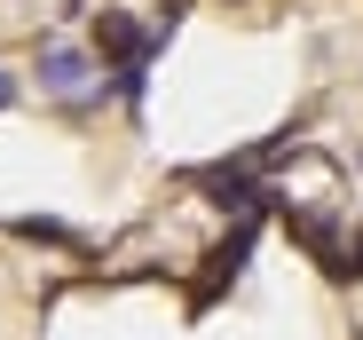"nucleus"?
<instances>
[{"mask_svg":"<svg viewBox=\"0 0 363 340\" xmlns=\"http://www.w3.org/2000/svg\"><path fill=\"white\" fill-rule=\"evenodd\" d=\"M72 9H87V0H72Z\"/></svg>","mask_w":363,"mask_h":340,"instance_id":"0eeeda50","label":"nucleus"},{"mask_svg":"<svg viewBox=\"0 0 363 340\" xmlns=\"http://www.w3.org/2000/svg\"><path fill=\"white\" fill-rule=\"evenodd\" d=\"M292 238L308 246L324 269H340V214H292Z\"/></svg>","mask_w":363,"mask_h":340,"instance_id":"7ed1b4c3","label":"nucleus"},{"mask_svg":"<svg viewBox=\"0 0 363 340\" xmlns=\"http://www.w3.org/2000/svg\"><path fill=\"white\" fill-rule=\"evenodd\" d=\"M95 55H111V72H127V64H150V40L127 9H103L95 16Z\"/></svg>","mask_w":363,"mask_h":340,"instance_id":"f257e3e1","label":"nucleus"},{"mask_svg":"<svg viewBox=\"0 0 363 340\" xmlns=\"http://www.w3.org/2000/svg\"><path fill=\"white\" fill-rule=\"evenodd\" d=\"M9 103H16V79H9V72H0V111H9Z\"/></svg>","mask_w":363,"mask_h":340,"instance_id":"423d86ee","label":"nucleus"},{"mask_svg":"<svg viewBox=\"0 0 363 340\" xmlns=\"http://www.w3.org/2000/svg\"><path fill=\"white\" fill-rule=\"evenodd\" d=\"M40 87L64 95V103H79V95H87V55L64 48V40H48V48H40Z\"/></svg>","mask_w":363,"mask_h":340,"instance_id":"f03ea898","label":"nucleus"},{"mask_svg":"<svg viewBox=\"0 0 363 340\" xmlns=\"http://www.w3.org/2000/svg\"><path fill=\"white\" fill-rule=\"evenodd\" d=\"M111 95H118V103H143V95H150V64H127V72H111Z\"/></svg>","mask_w":363,"mask_h":340,"instance_id":"20e7f679","label":"nucleus"},{"mask_svg":"<svg viewBox=\"0 0 363 340\" xmlns=\"http://www.w3.org/2000/svg\"><path fill=\"white\" fill-rule=\"evenodd\" d=\"M332 277H340V285H347V277H363V221H355V238L340 246V269H332Z\"/></svg>","mask_w":363,"mask_h":340,"instance_id":"39448f33","label":"nucleus"}]
</instances>
